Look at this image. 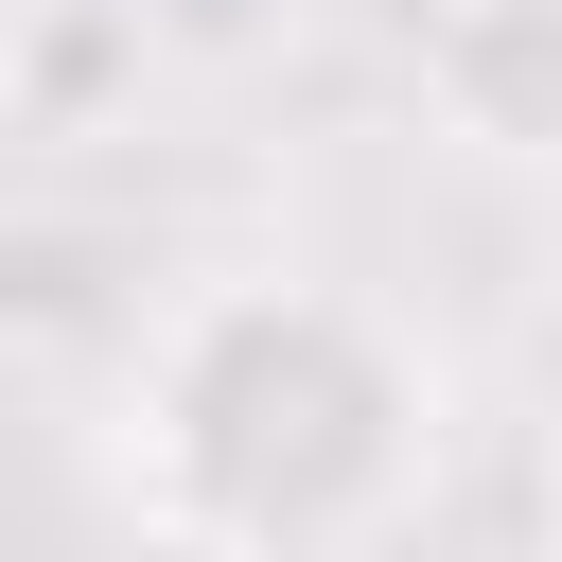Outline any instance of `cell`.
Segmentation results:
<instances>
[{"label": "cell", "instance_id": "obj_1", "mask_svg": "<svg viewBox=\"0 0 562 562\" xmlns=\"http://www.w3.org/2000/svg\"><path fill=\"white\" fill-rule=\"evenodd\" d=\"M439 386L351 281H193L123 386V492L193 562H334L422 509Z\"/></svg>", "mask_w": 562, "mask_h": 562}, {"label": "cell", "instance_id": "obj_2", "mask_svg": "<svg viewBox=\"0 0 562 562\" xmlns=\"http://www.w3.org/2000/svg\"><path fill=\"white\" fill-rule=\"evenodd\" d=\"M422 123L457 158L562 176V0H439L422 18Z\"/></svg>", "mask_w": 562, "mask_h": 562}, {"label": "cell", "instance_id": "obj_3", "mask_svg": "<svg viewBox=\"0 0 562 562\" xmlns=\"http://www.w3.org/2000/svg\"><path fill=\"white\" fill-rule=\"evenodd\" d=\"M140 53H158V18H140V0H18V18H0V123L88 140V123L140 88Z\"/></svg>", "mask_w": 562, "mask_h": 562}]
</instances>
